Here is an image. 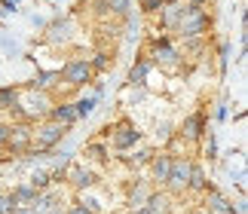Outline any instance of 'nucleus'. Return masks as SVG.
Returning <instances> with one entry per match:
<instances>
[{
	"instance_id": "f257e3e1",
	"label": "nucleus",
	"mask_w": 248,
	"mask_h": 214,
	"mask_svg": "<svg viewBox=\"0 0 248 214\" xmlns=\"http://www.w3.org/2000/svg\"><path fill=\"white\" fill-rule=\"evenodd\" d=\"M190 165L187 159H171V171H169V178H166V183H169V190H175V193H181V190H187V181H190Z\"/></svg>"
},
{
	"instance_id": "f03ea898",
	"label": "nucleus",
	"mask_w": 248,
	"mask_h": 214,
	"mask_svg": "<svg viewBox=\"0 0 248 214\" xmlns=\"http://www.w3.org/2000/svg\"><path fill=\"white\" fill-rule=\"evenodd\" d=\"M62 76H64V83H68V86H83V83L92 76V64L83 61V58H80V61H71V64L62 71Z\"/></svg>"
},
{
	"instance_id": "7ed1b4c3",
	"label": "nucleus",
	"mask_w": 248,
	"mask_h": 214,
	"mask_svg": "<svg viewBox=\"0 0 248 214\" xmlns=\"http://www.w3.org/2000/svg\"><path fill=\"white\" fill-rule=\"evenodd\" d=\"M62 135H64V125H59V122L40 125V129H37V147H40V150H49L52 144L62 141Z\"/></svg>"
},
{
	"instance_id": "20e7f679",
	"label": "nucleus",
	"mask_w": 248,
	"mask_h": 214,
	"mask_svg": "<svg viewBox=\"0 0 248 214\" xmlns=\"http://www.w3.org/2000/svg\"><path fill=\"white\" fill-rule=\"evenodd\" d=\"M77 120H80V116H77V110H74L71 104H64V107H55V110H52V122L64 125V129H68V125H74Z\"/></svg>"
},
{
	"instance_id": "39448f33",
	"label": "nucleus",
	"mask_w": 248,
	"mask_h": 214,
	"mask_svg": "<svg viewBox=\"0 0 248 214\" xmlns=\"http://www.w3.org/2000/svg\"><path fill=\"white\" fill-rule=\"evenodd\" d=\"M138 141V132L132 129V125H120V132L113 135V144H117L120 150H126V147H132V144Z\"/></svg>"
},
{
	"instance_id": "423d86ee",
	"label": "nucleus",
	"mask_w": 248,
	"mask_h": 214,
	"mask_svg": "<svg viewBox=\"0 0 248 214\" xmlns=\"http://www.w3.org/2000/svg\"><path fill=\"white\" fill-rule=\"evenodd\" d=\"M144 214H169V199H166V196H156V193H150L147 202H144Z\"/></svg>"
},
{
	"instance_id": "0eeeda50",
	"label": "nucleus",
	"mask_w": 248,
	"mask_h": 214,
	"mask_svg": "<svg viewBox=\"0 0 248 214\" xmlns=\"http://www.w3.org/2000/svg\"><path fill=\"white\" fill-rule=\"evenodd\" d=\"M169 171H171V159H169V156H156V159H154V178L166 183Z\"/></svg>"
},
{
	"instance_id": "6e6552de",
	"label": "nucleus",
	"mask_w": 248,
	"mask_h": 214,
	"mask_svg": "<svg viewBox=\"0 0 248 214\" xmlns=\"http://www.w3.org/2000/svg\"><path fill=\"white\" fill-rule=\"evenodd\" d=\"M156 58H159V61H166V64H175V58H178V52L171 49L169 43H156Z\"/></svg>"
},
{
	"instance_id": "1a4fd4ad",
	"label": "nucleus",
	"mask_w": 248,
	"mask_h": 214,
	"mask_svg": "<svg viewBox=\"0 0 248 214\" xmlns=\"http://www.w3.org/2000/svg\"><path fill=\"white\" fill-rule=\"evenodd\" d=\"M49 40L59 43V40H68V22H55L49 28Z\"/></svg>"
},
{
	"instance_id": "9d476101",
	"label": "nucleus",
	"mask_w": 248,
	"mask_h": 214,
	"mask_svg": "<svg viewBox=\"0 0 248 214\" xmlns=\"http://www.w3.org/2000/svg\"><path fill=\"white\" fill-rule=\"evenodd\" d=\"M187 187H190V190H205V178H202V171H199L196 165L190 168V181H187Z\"/></svg>"
},
{
	"instance_id": "9b49d317",
	"label": "nucleus",
	"mask_w": 248,
	"mask_h": 214,
	"mask_svg": "<svg viewBox=\"0 0 248 214\" xmlns=\"http://www.w3.org/2000/svg\"><path fill=\"white\" fill-rule=\"evenodd\" d=\"M208 205H212L215 211H230V205H227V199L221 196V193H215V190L208 193Z\"/></svg>"
},
{
	"instance_id": "f8f14e48",
	"label": "nucleus",
	"mask_w": 248,
	"mask_h": 214,
	"mask_svg": "<svg viewBox=\"0 0 248 214\" xmlns=\"http://www.w3.org/2000/svg\"><path fill=\"white\" fill-rule=\"evenodd\" d=\"M147 196H150V193H147V187H138L135 193H132V205H135V208H144Z\"/></svg>"
},
{
	"instance_id": "ddd939ff",
	"label": "nucleus",
	"mask_w": 248,
	"mask_h": 214,
	"mask_svg": "<svg viewBox=\"0 0 248 214\" xmlns=\"http://www.w3.org/2000/svg\"><path fill=\"white\" fill-rule=\"evenodd\" d=\"M71 181L77 183V187H89V183H92V174H89V171H80V168H77V171L71 174Z\"/></svg>"
},
{
	"instance_id": "4468645a",
	"label": "nucleus",
	"mask_w": 248,
	"mask_h": 214,
	"mask_svg": "<svg viewBox=\"0 0 248 214\" xmlns=\"http://www.w3.org/2000/svg\"><path fill=\"white\" fill-rule=\"evenodd\" d=\"M147 61H141L138 67H132V83H144V76H147Z\"/></svg>"
},
{
	"instance_id": "2eb2a0df",
	"label": "nucleus",
	"mask_w": 248,
	"mask_h": 214,
	"mask_svg": "<svg viewBox=\"0 0 248 214\" xmlns=\"http://www.w3.org/2000/svg\"><path fill=\"white\" fill-rule=\"evenodd\" d=\"M46 183H49V174H46V171H37L34 178H31V187H34V190H43Z\"/></svg>"
},
{
	"instance_id": "dca6fc26",
	"label": "nucleus",
	"mask_w": 248,
	"mask_h": 214,
	"mask_svg": "<svg viewBox=\"0 0 248 214\" xmlns=\"http://www.w3.org/2000/svg\"><path fill=\"white\" fill-rule=\"evenodd\" d=\"M13 104H16V92H0V107H3V110H13Z\"/></svg>"
},
{
	"instance_id": "f3484780",
	"label": "nucleus",
	"mask_w": 248,
	"mask_h": 214,
	"mask_svg": "<svg viewBox=\"0 0 248 214\" xmlns=\"http://www.w3.org/2000/svg\"><path fill=\"white\" fill-rule=\"evenodd\" d=\"M199 129V116H190V120H187V125H184V135H187V138H196V132Z\"/></svg>"
},
{
	"instance_id": "a211bd4d",
	"label": "nucleus",
	"mask_w": 248,
	"mask_h": 214,
	"mask_svg": "<svg viewBox=\"0 0 248 214\" xmlns=\"http://www.w3.org/2000/svg\"><path fill=\"white\" fill-rule=\"evenodd\" d=\"M108 6L113 9V13H120V15H123V13L129 9V0H108Z\"/></svg>"
},
{
	"instance_id": "6ab92c4d",
	"label": "nucleus",
	"mask_w": 248,
	"mask_h": 214,
	"mask_svg": "<svg viewBox=\"0 0 248 214\" xmlns=\"http://www.w3.org/2000/svg\"><path fill=\"white\" fill-rule=\"evenodd\" d=\"M0 214H13V199L9 196H0Z\"/></svg>"
},
{
	"instance_id": "aec40b11",
	"label": "nucleus",
	"mask_w": 248,
	"mask_h": 214,
	"mask_svg": "<svg viewBox=\"0 0 248 214\" xmlns=\"http://www.w3.org/2000/svg\"><path fill=\"white\" fill-rule=\"evenodd\" d=\"M74 110H77V116H86L92 110V101H80V104H74Z\"/></svg>"
},
{
	"instance_id": "412c9836",
	"label": "nucleus",
	"mask_w": 248,
	"mask_h": 214,
	"mask_svg": "<svg viewBox=\"0 0 248 214\" xmlns=\"http://www.w3.org/2000/svg\"><path fill=\"white\" fill-rule=\"evenodd\" d=\"M6 138H9V125H0V144H6Z\"/></svg>"
},
{
	"instance_id": "4be33fe9",
	"label": "nucleus",
	"mask_w": 248,
	"mask_h": 214,
	"mask_svg": "<svg viewBox=\"0 0 248 214\" xmlns=\"http://www.w3.org/2000/svg\"><path fill=\"white\" fill-rule=\"evenodd\" d=\"M68 214H89V208H86V205H74Z\"/></svg>"
},
{
	"instance_id": "5701e85b",
	"label": "nucleus",
	"mask_w": 248,
	"mask_h": 214,
	"mask_svg": "<svg viewBox=\"0 0 248 214\" xmlns=\"http://www.w3.org/2000/svg\"><path fill=\"white\" fill-rule=\"evenodd\" d=\"M13 214H37L34 208H13Z\"/></svg>"
},
{
	"instance_id": "b1692460",
	"label": "nucleus",
	"mask_w": 248,
	"mask_h": 214,
	"mask_svg": "<svg viewBox=\"0 0 248 214\" xmlns=\"http://www.w3.org/2000/svg\"><path fill=\"white\" fill-rule=\"evenodd\" d=\"M159 6V0H144V9H156Z\"/></svg>"
}]
</instances>
